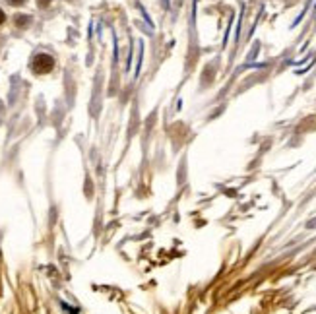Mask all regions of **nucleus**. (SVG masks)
Wrapping results in <instances>:
<instances>
[{"label": "nucleus", "instance_id": "obj_4", "mask_svg": "<svg viewBox=\"0 0 316 314\" xmlns=\"http://www.w3.org/2000/svg\"><path fill=\"white\" fill-rule=\"evenodd\" d=\"M49 2H51V0H39V6H49Z\"/></svg>", "mask_w": 316, "mask_h": 314}, {"label": "nucleus", "instance_id": "obj_1", "mask_svg": "<svg viewBox=\"0 0 316 314\" xmlns=\"http://www.w3.org/2000/svg\"><path fill=\"white\" fill-rule=\"evenodd\" d=\"M53 68H55V59L49 55H37L31 62V70L37 76L49 74V72H53Z\"/></svg>", "mask_w": 316, "mask_h": 314}, {"label": "nucleus", "instance_id": "obj_2", "mask_svg": "<svg viewBox=\"0 0 316 314\" xmlns=\"http://www.w3.org/2000/svg\"><path fill=\"white\" fill-rule=\"evenodd\" d=\"M14 24H16V28L26 30V28H29V24H31V18H29V16H24V14H18L14 18Z\"/></svg>", "mask_w": 316, "mask_h": 314}, {"label": "nucleus", "instance_id": "obj_5", "mask_svg": "<svg viewBox=\"0 0 316 314\" xmlns=\"http://www.w3.org/2000/svg\"><path fill=\"white\" fill-rule=\"evenodd\" d=\"M4 20H6V16H4V12H2V10H0V26H2V24H4Z\"/></svg>", "mask_w": 316, "mask_h": 314}, {"label": "nucleus", "instance_id": "obj_3", "mask_svg": "<svg viewBox=\"0 0 316 314\" xmlns=\"http://www.w3.org/2000/svg\"><path fill=\"white\" fill-rule=\"evenodd\" d=\"M8 4H12V6H22V4H26V0H8Z\"/></svg>", "mask_w": 316, "mask_h": 314}]
</instances>
